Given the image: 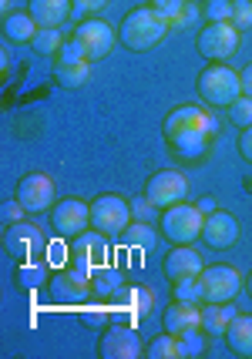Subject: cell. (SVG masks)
I'll return each mask as SVG.
<instances>
[{"label":"cell","instance_id":"cell-15","mask_svg":"<svg viewBox=\"0 0 252 359\" xmlns=\"http://www.w3.org/2000/svg\"><path fill=\"white\" fill-rule=\"evenodd\" d=\"M51 292L67 302V306H81V302H88V296H95V289H91V272L81 266H71V269H61L54 279H51Z\"/></svg>","mask_w":252,"mask_h":359},{"label":"cell","instance_id":"cell-36","mask_svg":"<svg viewBox=\"0 0 252 359\" xmlns=\"http://www.w3.org/2000/svg\"><path fill=\"white\" fill-rule=\"evenodd\" d=\"M232 24L239 31L252 27V0H232Z\"/></svg>","mask_w":252,"mask_h":359},{"label":"cell","instance_id":"cell-20","mask_svg":"<svg viewBox=\"0 0 252 359\" xmlns=\"http://www.w3.org/2000/svg\"><path fill=\"white\" fill-rule=\"evenodd\" d=\"M27 11L37 20V27H61L64 20L74 14L71 0H31Z\"/></svg>","mask_w":252,"mask_h":359},{"label":"cell","instance_id":"cell-41","mask_svg":"<svg viewBox=\"0 0 252 359\" xmlns=\"http://www.w3.org/2000/svg\"><path fill=\"white\" fill-rule=\"evenodd\" d=\"M239 155L252 165V128H242V135H239Z\"/></svg>","mask_w":252,"mask_h":359},{"label":"cell","instance_id":"cell-31","mask_svg":"<svg viewBox=\"0 0 252 359\" xmlns=\"http://www.w3.org/2000/svg\"><path fill=\"white\" fill-rule=\"evenodd\" d=\"M145 356L148 359H178V336L172 332H161L152 343L145 346Z\"/></svg>","mask_w":252,"mask_h":359},{"label":"cell","instance_id":"cell-44","mask_svg":"<svg viewBox=\"0 0 252 359\" xmlns=\"http://www.w3.org/2000/svg\"><path fill=\"white\" fill-rule=\"evenodd\" d=\"M11 4H14V0H0V11H4V14H14V11H11Z\"/></svg>","mask_w":252,"mask_h":359},{"label":"cell","instance_id":"cell-43","mask_svg":"<svg viewBox=\"0 0 252 359\" xmlns=\"http://www.w3.org/2000/svg\"><path fill=\"white\" fill-rule=\"evenodd\" d=\"M195 205H199V208H202L205 215H208V212H215V208H219V205H215V198H199V202H195Z\"/></svg>","mask_w":252,"mask_h":359},{"label":"cell","instance_id":"cell-37","mask_svg":"<svg viewBox=\"0 0 252 359\" xmlns=\"http://www.w3.org/2000/svg\"><path fill=\"white\" fill-rule=\"evenodd\" d=\"M74 61H88V57H84V47L71 37V41H64L61 50H58V64H74Z\"/></svg>","mask_w":252,"mask_h":359},{"label":"cell","instance_id":"cell-16","mask_svg":"<svg viewBox=\"0 0 252 359\" xmlns=\"http://www.w3.org/2000/svg\"><path fill=\"white\" fill-rule=\"evenodd\" d=\"M111 299H114L118 323H128V326H142V319L152 313V289H145V285H125Z\"/></svg>","mask_w":252,"mask_h":359},{"label":"cell","instance_id":"cell-22","mask_svg":"<svg viewBox=\"0 0 252 359\" xmlns=\"http://www.w3.org/2000/svg\"><path fill=\"white\" fill-rule=\"evenodd\" d=\"M208 144H212V135H205V131H185V135H178V138L168 141L172 155L182 158V161H202L205 151H208Z\"/></svg>","mask_w":252,"mask_h":359},{"label":"cell","instance_id":"cell-7","mask_svg":"<svg viewBox=\"0 0 252 359\" xmlns=\"http://www.w3.org/2000/svg\"><path fill=\"white\" fill-rule=\"evenodd\" d=\"M135 222L131 215V202H125L121 195H98L91 202V229L105 235H121Z\"/></svg>","mask_w":252,"mask_h":359},{"label":"cell","instance_id":"cell-35","mask_svg":"<svg viewBox=\"0 0 252 359\" xmlns=\"http://www.w3.org/2000/svg\"><path fill=\"white\" fill-rule=\"evenodd\" d=\"M205 20H208V24L232 20V0H208V4H205Z\"/></svg>","mask_w":252,"mask_h":359},{"label":"cell","instance_id":"cell-27","mask_svg":"<svg viewBox=\"0 0 252 359\" xmlns=\"http://www.w3.org/2000/svg\"><path fill=\"white\" fill-rule=\"evenodd\" d=\"M54 78L61 88L74 91V88H84L91 81V61H74V64H58L54 67Z\"/></svg>","mask_w":252,"mask_h":359},{"label":"cell","instance_id":"cell-17","mask_svg":"<svg viewBox=\"0 0 252 359\" xmlns=\"http://www.w3.org/2000/svg\"><path fill=\"white\" fill-rule=\"evenodd\" d=\"M202 238L205 245H212V249H232L239 238V222L229 215V212H208L205 215V229H202Z\"/></svg>","mask_w":252,"mask_h":359},{"label":"cell","instance_id":"cell-8","mask_svg":"<svg viewBox=\"0 0 252 359\" xmlns=\"http://www.w3.org/2000/svg\"><path fill=\"white\" fill-rule=\"evenodd\" d=\"M185 195H189V178L182 172H175V168H161L145 182V198L155 205L158 212L185 202Z\"/></svg>","mask_w":252,"mask_h":359},{"label":"cell","instance_id":"cell-2","mask_svg":"<svg viewBox=\"0 0 252 359\" xmlns=\"http://www.w3.org/2000/svg\"><path fill=\"white\" fill-rule=\"evenodd\" d=\"M195 88H199L202 104H208V108H229L239 94H242V78H239V71H232L229 64L215 61L199 74Z\"/></svg>","mask_w":252,"mask_h":359},{"label":"cell","instance_id":"cell-10","mask_svg":"<svg viewBox=\"0 0 252 359\" xmlns=\"http://www.w3.org/2000/svg\"><path fill=\"white\" fill-rule=\"evenodd\" d=\"M145 353L142 339H138V329L128 326V323H114L101 332L98 339V356L101 359H138Z\"/></svg>","mask_w":252,"mask_h":359},{"label":"cell","instance_id":"cell-40","mask_svg":"<svg viewBox=\"0 0 252 359\" xmlns=\"http://www.w3.org/2000/svg\"><path fill=\"white\" fill-rule=\"evenodd\" d=\"M155 212H158V208H155L152 202H148L145 195H142V198H135V202H131V215H135L138 222H148L152 215H155Z\"/></svg>","mask_w":252,"mask_h":359},{"label":"cell","instance_id":"cell-38","mask_svg":"<svg viewBox=\"0 0 252 359\" xmlns=\"http://www.w3.org/2000/svg\"><path fill=\"white\" fill-rule=\"evenodd\" d=\"M24 215H27V208H24V205L17 202H7L4 205V208H0V219H4V229H7V225H17V222H24Z\"/></svg>","mask_w":252,"mask_h":359},{"label":"cell","instance_id":"cell-19","mask_svg":"<svg viewBox=\"0 0 252 359\" xmlns=\"http://www.w3.org/2000/svg\"><path fill=\"white\" fill-rule=\"evenodd\" d=\"M195 326H202V309H199L195 302L175 299L172 306L165 309V332L182 336V332H189V329H195Z\"/></svg>","mask_w":252,"mask_h":359},{"label":"cell","instance_id":"cell-30","mask_svg":"<svg viewBox=\"0 0 252 359\" xmlns=\"http://www.w3.org/2000/svg\"><path fill=\"white\" fill-rule=\"evenodd\" d=\"M205 353V329L195 326L178 336V359H195Z\"/></svg>","mask_w":252,"mask_h":359},{"label":"cell","instance_id":"cell-18","mask_svg":"<svg viewBox=\"0 0 252 359\" xmlns=\"http://www.w3.org/2000/svg\"><path fill=\"white\" fill-rule=\"evenodd\" d=\"M161 269H165V279L168 282H178V279H189V276H199L205 269V262L192 245H175V249L165 255Z\"/></svg>","mask_w":252,"mask_h":359},{"label":"cell","instance_id":"cell-45","mask_svg":"<svg viewBox=\"0 0 252 359\" xmlns=\"http://www.w3.org/2000/svg\"><path fill=\"white\" fill-rule=\"evenodd\" d=\"M246 289H249V296H252V272H249V279H246Z\"/></svg>","mask_w":252,"mask_h":359},{"label":"cell","instance_id":"cell-13","mask_svg":"<svg viewBox=\"0 0 252 359\" xmlns=\"http://www.w3.org/2000/svg\"><path fill=\"white\" fill-rule=\"evenodd\" d=\"M74 41L84 47V57H88V61H101V57L111 54L118 34L111 31V24L98 20V17H88V20H81V27L74 31Z\"/></svg>","mask_w":252,"mask_h":359},{"label":"cell","instance_id":"cell-25","mask_svg":"<svg viewBox=\"0 0 252 359\" xmlns=\"http://www.w3.org/2000/svg\"><path fill=\"white\" fill-rule=\"evenodd\" d=\"M91 289H95V296H101V299L121 292V289H125V276H121V269L111 266V262L91 269Z\"/></svg>","mask_w":252,"mask_h":359},{"label":"cell","instance_id":"cell-3","mask_svg":"<svg viewBox=\"0 0 252 359\" xmlns=\"http://www.w3.org/2000/svg\"><path fill=\"white\" fill-rule=\"evenodd\" d=\"M202 229L205 212L199 205L178 202L158 215V232L165 235V242H175V245H192L195 238H202Z\"/></svg>","mask_w":252,"mask_h":359},{"label":"cell","instance_id":"cell-33","mask_svg":"<svg viewBox=\"0 0 252 359\" xmlns=\"http://www.w3.org/2000/svg\"><path fill=\"white\" fill-rule=\"evenodd\" d=\"M152 7H155L172 27H182V17L189 11V0H152Z\"/></svg>","mask_w":252,"mask_h":359},{"label":"cell","instance_id":"cell-28","mask_svg":"<svg viewBox=\"0 0 252 359\" xmlns=\"http://www.w3.org/2000/svg\"><path fill=\"white\" fill-rule=\"evenodd\" d=\"M155 235L158 232L148 225V222L135 219L125 232H121V245H125V249H152V245H155Z\"/></svg>","mask_w":252,"mask_h":359},{"label":"cell","instance_id":"cell-34","mask_svg":"<svg viewBox=\"0 0 252 359\" xmlns=\"http://www.w3.org/2000/svg\"><path fill=\"white\" fill-rule=\"evenodd\" d=\"M229 121L236 128H252V97L239 94L236 101L229 104Z\"/></svg>","mask_w":252,"mask_h":359},{"label":"cell","instance_id":"cell-11","mask_svg":"<svg viewBox=\"0 0 252 359\" xmlns=\"http://www.w3.org/2000/svg\"><path fill=\"white\" fill-rule=\"evenodd\" d=\"M67 259H71V266H81V269H98L105 266V262H111V245H108V235L105 232H84L74 235L71 238V249H67Z\"/></svg>","mask_w":252,"mask_h":359},{"label":"cell","instance_id":"cell-23","mask_svg":"<svg viewBox=\"0 0 252 359\" xmlns=\"http://www.w3.org/2000/svg\"><path fill=\"white\" fill-rule=\"evenodd\" d=\"M37 31L41 27H37V20L31 17V11H14V14L4 17V37L11 44H31Z\"/></svg>","mask_w":252,"mask_h":359},{"label":"cell","instance_id":"cell-32","mask_svg":"<svg viewBox=\"0 0 252 359\" xmlns=\"http://www.w3.org/2000/svg\"><path fill=\"white\" fill-rule=\"evenodd\" d=\"M172 296L175 299H182V302H205L202 296V282H199V276H189V279H178L172 282Z\"/></svg>","mask_w":252,"mask_h":359},{"label":"cell","instance_id":"cell-21","mask_svg":"<svg viewBox=\"0 0 252 359\" xmlns=\"http://www.w3.org/2000/svg\"><path fill=\"white\" fill-rule=\"evenodd\" d=\"M225 346L239 359H252V316H239L225 329Z\"/></svg>","mask_w":252,"mask_h":359},{"label":"cell","instance_id":"cell-24","mask_svg":"<svg viewBox=\"0 0 252 359\" xmlns=\"http://www.w3.org/2000/svg\"><path fill=\"white\" fill-rule=\"evenodd\" d=\"M236 319V309L232 302H205L202 309V329L205 336H225L229 323Z\"/></svg>","mask_w":252,"mask_h":359},{"label":"cell","instance_id":"cell-12","mask_svg":"<svg viewBox=\"0 0 252 359\" xmlns=\"http://www.w3.org/2000/svg\"><path fill=\"white\" fill-rule=\"evenodd\" d=\"M54 182H51L48 175H41V172H31V175H24L20 182H17L14 188V198L24 208H27V215H41V212H51L54 208Z\"/></svg>","mask_w":252,"mask_h":359},{"label":"cell","instance_id":"cell-39","mask_svg":"<svg viewBox=\"0 0 252 359\" xmlns=\"http://www.w3.org/2000/svg\"><path fill=\"white\" fill-rule=\"evenodd\" d=\"M108 0H71V7H74V14L71 17H81V20H88L91 14H98L101 7H105Z\"/></svg>","mask_w":252,"mask_h":359},{"label":"cell","instance_id":"cell-14","mask_svg":"<svg viewBox=\"0 0 252 359\" xmlns=\"http://www.w3.org/2000/svg\"><path fill=\"white\" fill-rule=\"evenodd\" d=\"M51 225L61 238H74L91 225V205H84L81 198H61L51 208Z\"/></svg>","mask_w":252,"mask_h":359},{"label":"cell","instance_id":"cell-4","mask_svg":"<svg viewBox=\"0 0 252 359\" xmlns=\"http://www.w3.org/2000/svg\"><path fill=\"white\" fill-rule=\"evenodd\" d=\"M185 131H205V135L215 138L222 131L219 114L208 108H199V104H178V108L168 111V118L161 125V135H165V141H172L178 135H185Z\"/></svg>","mask_w":252,"mask_h":359},{"label":"cell","instance_id":"cell-42","mask_svg":"<svg viewBox=\"0 0 252 359\" xmlns=\"http://www.w3.org/2000/svg\"><path fill=\"white\" fill-rule=\"evenodd\" d=\"M239 78H242V94L252 97V64H246V67L239 71Z\"/></svg>","mask_w":252,"mask_h":359},{"label":"cell","instance_id":"cell-9","mask_svg":"<svg viewBox=\"0 0 252 359\" xmlns=\"http://www.w3.org/2000/svg\"><path fill=\"white\" fill-rule=\"evenodd\" d=\"M199 282H202L205 302H232L242 289V276L236 272V266H225V262L205 266L199 272Z\"/></svg>","mask_w":252,"mask_h":359},{"label":"cell","instance_id":"cell-6","mask_svg":"<svg viewBox=\"0 0 252 359\" xmlns=\"http://www.w3.org/2000/svg\"><path fill=\"white\" fill-rule=\"evenodd\" d=\"M195 47H199V54H202L205 61H225V57H232L239 47V27L232 20H219V24H205L199 37H195Z\"/></svg>","mask_w":252,"mask_h":359},{"label":"cell","instance_id":"cell-26","mask_svg":"<svg viewBox=\"0 0 252 359\" xmlns=\"http://www.w3.org/2000/svg\"><path fill=\"white\" fill-rule=\"evenodd\" d=\"M14 282L17 289H41L51 282V269L41 262V259H31V262H17L14 269Z\"/></svg>","mask_w":252,"mask_h":359},{"label":"cell","instance_id":"cell-1","mask_svg":"<svg viewBox=\"0 0 252 359\" xmlns=\"http://www.w3.org/2000/svg\"><path fill=\"white\" fill-rule=\"evenodd\" d=\"M168 31H172V24L148 4V7L128 11L125 20L118 24V41H121L128 50H148V47H155Z\"/></svg>","mask_w":252,"mask_h":359},{"label":"cell","instance_id":"cell-5","mask_svg":"<svg viewBox=\"0 0 252 359\" xmlns=\"http://www.w3.org/2000/svg\"><path fill=\"white\" fill-rule=\"evenodd\" d=\"M4 249L11 259L17 262H31V259H41V255H48L51 245L44 232L34 225V222H17V225H7L4 229Z\"/></svg>","mask_w":252,"mask_h":359},{"label":"cell","instance_id":"cell-29","mask_svg":"<svg viewBox=\"0 0 252 359\" xmlns=\"http://www.w3.org/2000/svg\"><path fill=\"white\" fill-rule=\"evenodd\" d=\"M61 44H64L61 27H41V31L34 34V41H31V47L41 54V57H58Z\"/></svg>","mask_w":252,"mask_h":359}]
</instances>
